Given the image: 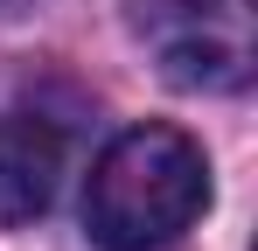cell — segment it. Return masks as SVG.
Instances as JSON below:
<instances>
[{
  "mask_svg": "<svg viewBox=\"0 0 258 251\" xmlns=\"http://www.w3.org/2000/svg\"><path fill=\"white\" fill-rule=\"evenodd\" d=\"M210 209V161L181 126L119 133L84 181V230L98 251H168Z\"/></svg>",
  "mask_w": 258,
  "mask_h": 251,
  "instance_id": "obj_1",
  "label": "cell"
},
{
  "mask_svg": "<svg viewBox=\"0 0 258 251\" xmlns=\"http://www.w3.org/2000/svg\"><path fill=\"white\" fill-rule=\"evenodd\" d=\"M140 35L174 91H244L258 70V7L251 0H147Z\"/></svg>",
  "mask_w": 258,
  "mask_h": 251,
  "instance_id": "obj_2",
  "label": "cell"
},
{
  "mask_svg": "<svg viewBox=\"0 0 258 251\" xmlns=\"http://www.w3.org/2000/svg\"><path fill=\"white\" fill-rule=\"evenodd\" d=\"M63 167H70L63 126L42 112H7L0 119V230L35 223L63 189Z\"/></svg>",
  "mask_w": 258,
  "mask_h": 251,
  "instance_id": "obj_3",
  "label": "cell"
}]
</instances>
